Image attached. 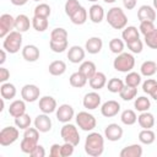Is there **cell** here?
I'll return each instance as SVG.
<instances>
[{"label":"cell","mask_w":157,"mask_h":157,"mask_svg":"<svg viewBox=\"0 0 157 157\" xmlns=\"http://www.w3.org/2000/svg\"><path fill=\"white\" fill-rule=\"evenodd\" d=\"M52 119L49 118L48 114L43 113L36 117L34 119V126L40 131V132H48L52 130Z\"/></svg>","instance_id":"9a60e30c"},{"label":"cell","mask_w":157,"mask_h":157,"mask_svg":"<svg viewBox=\"0 0 157 157\" xmlns=\"http://www.w3.org/2000/svg\"><path fill=\"white\" fill-rule=\"evenodd\" d=\"M70 20L74 25H83L87 21V10L83 6H81L74 15L70 16Z\"/></svg>","instance_id":"d6a6232c"},{"label":"cell","mask_w":157,"mask_h":157,"mask_svg":"<svg viewBox=\"0 0 157 157\" xmlns=\"http://www.w3.org/2000/svg\"><path fill=\"white\" fill-rule=\"evenodd\" d=\"M55 113H56V119H58L60 123H64V124H65V123H69V121L74 118V115H75L74 108H72L70 104H66V103L59 105V107L56 108Z\"/></svg>","instance_id":"8fae6325"},{"label":"cell","mask_w":157,"mask_h":157,"mask_svg":"<svg viewBox=\"0 0 157 157\" xmlns=\"http://www.w3.org/2000/svg\"><path fill=\"white\" fill-rule=\"evenodd\" d=\"M120 98L123 101H131L136 97L137 94V88L136 87H130V86H124V88L120 91Z\"/></svg>","instance_id":"7bdbcfd3"},{"label":"cell","mask_w":157,"mask_h":157,"mask_svg":"<svg viewBox=\"0 0 157 157\" xmlns=\"http://www.w3.org/2000/svg\"><path fill=\"white\" fill-rule=\"evenodd\" d=\"M49 155L52 157H61V145L59 144H53L49 151Z\"/></svg>","instance_id":"f5cc1de1"},{"label":"cell","mask_w":157,"mask_h":157,"mask_svg":"<svg viewBox=\"0 0 157 157\" xmlns=\"http://www.w3.org/2000/svg\"><path fill=\"white\" fill-rule=\"evenodd\" d=\"M113 66L117 71L120 72H130L135 66V58L130 53H120L113 61Z\"/></svg>","instance_id":"277c9868"},{"label":"cell","mask_w":157,"mask_h":157,"mask_svg":"<svg viewBox=\"0 0 157 157\" xmlns=\"http://www.w3.org/2000/svg\"><path fill=\"white\" fill-rule=\"evenodd\" d=\"M101 96L97 93V92H88L85 94L83 97V101H82V104L86 109L88 110H93V109H97L99 105H101Z\"/></svg>","instance_id":"4fadbf2b"},{"label":"cell","mask_w":157,"mask_h":157,"mask_svg":"<svg viewBox=\"0 0 157 157\" xmlns=\"http://www.w3.org/2000/svg\"><path fill=\"white\" fill-rule=\"evenodd\" d=\"M22 47V33L18 31H11L2 42V48L10 53V54H16L20 52Z\"/></svg>","instance_id":"3957f363"},{"label":"cell","mask_w":157,"mask_h":157,"mask_svg":"<svg viewBox=\"0 0 157 157\" xmlns=\"http://www.w3.org/2000/svg\"><path fill=\"white\" fill-rule=\"evenodd\" d=\"M67 40L66 42H49V47L54 53H63L67 49Z\"/></svg>","instance_id":"7dc6e473"},{"label":"cell","mask_w":157,"mask_h":157,"mask_svg":"<svg viewBox=\"0 0 157 157\" xmlns=\"http://www.w3.org/2000/svg\"><path fill=\"white\" fill-rule=\"evenodd\" d=\"M16 87L13 83L10 82H4L0 87V94L4 99H12L16 96Z\"/></svg>","instance_id":"f546056e"},{"label":"cell","mask_w":157,"mask_h":157,"mask_svg":"<svg viewBox=\"0 0 157 157\" xmlns=\"http://www.w3.org/2000/svg\"><path fill=\"white\" fill-rule=\"evenodd\" d=\"M123 5L126 10H132L136 6V0H123Z\"/></svg>","instance_id":"9f6ffc18"},{"label":"cell","mask_w":157,"mask_h":157,"mask_svg":"<svg viewBox=\"0 0 157 157\" xmlns=\"http://www.w3.org/2000/svg\"><path fill=\"white\" fill-rule=\"evenodd\" d=\"M125 86V82L118 77H113L108 81L107 83V87H108V91L112 92V93H120V91L124 88Z\"/></svg>","instance_id":"d590c367"},{"label":"cell","mask_w":157,"mask_h":157,"mask_svg":"<svg viewBox=\"0 0 157 157\" xmlns=\"http://www.w3.org/2000/svg\"><path fill=\"white\" fill-rule=\"evenodd\" d=\"M22 58L29 63L37 61L39 59V49L34 44H27L22 48Z\"/></svg>","instance_id":"ac0fdd59"},{"label":"cell","mask_w":157,"mask_h":157,"mask_svg":"<svg viewBox=\"0 0 157 157\" xmlns=\"http://www.w3.org/2000/svg\"><path fill=\"white\" fill-rule=\"evenodd\" d=\"M123 128L119 125V124H115V123H112V124H108L104 129V137L108 140V141H119L121 137H123Z\"/></svg>","instance_id":"30bf717a"},{"label":"cell","mask_w":157,"mask_h":157,"mask_svg":"<svg viewBox=\"0 0 157 157\" xmlns=\"http://www.w3.org/2000/svg\"><path fill=\"white\" fill-rule=\"evenodd\" d=\"M34 16H38V17H44V18H48L52 13V9L48 4H38L36 7H34Z\"/></svg>","instance_id":"ab89813d"},{"label":"cell","mask_w":157,"mask_h":157,"mask_svg":"<svg viewBox=\"0 0 157 157\" xmlns=\"http://www.w3.org/2000/svg\"><path fill=\"white\" fill-rule=\"evenodd\" d=\"M10 1H11V4L15 5V6H23L28 0H10Z\"/></svg>","instance_id":"6f0895ef"},{"label":"cell","mask_w":157,"mask_h":157,"mask_svg":"<svg viewBox=\"0 0 157 157\" xmlns=\"http://www.w3.org/2000/svg\"><path fill=\"white\" fill-rule=\"evenodd\" d=\"M39 94H40V90L36 85L27 83L21 88V97L26 102H29V103L36 102L39 98Z\"/></svg>","instance_id":"ba28073f"},{"label":"cell","mask_w":157,"mask_h":157,"mask_svg":"<svg viewBox=\"0 0 157 157\" xmlns=\"http://www.w3.org/2000/svg\"><path fill=\"white\" fill-rule=\"evenodd\" d=\"M137 18L140 22L142 21H155L156 20V10L153 6L150 5H142L137 10Z\"/></svg>","instance_id":"2e32d148"},{"label":"cell","mask_w":157,"mask_h":157,"mask_svg":"<svg viewBox=\"0 0 157 157\" xmlns=\"http://www.w3.org/2000/svg\"><path fill=\"white\" fill-rule=\"evenodd\" d=\"M9 78H10V71H9L6 67L1 66V67H0V82L4 83V82H6Z\"/></svg>","instance_id":"11a10c76"},{"label":"cell","mask_w":157,"mask_h":157,"mask_svg":"<svg viewBox=\"0 0 157 157\" xmlns=\"http://www.w3.org/2000/svg\"><path fill=\"white\" fill-rule=\"evenodd\" d=\"M155 28L156 27H155V25H153L152 21H142V22H140L139 31H140V33H142L144 36H146V34L151 33Z\"/></svg>","instance_id":"681fc988"},{"label":"cell","mask_w":157,"mask_h":157,"mask_svg":"<svg viewBox=\"0 0 157 157\" xmlns=\"http://www.w3.org/2000/svg\"><path fill=\"white\" fill-rule=\"evenodd\" d=\"M49 74L53 76H60L66 71V64L63 60H54L49 64Z\"/></svg>","instance_id":"f1b7e54d"},{"label":"cell","mask_w":157,"mask_h":157,"mask_svg":"<svg viewBox=\"0 0 157 157\" xmlns=\"http://www.w3.org/2000/svg\"><path fill=\"white\" fill-rule=\"evenodd\" d=\"M124 47H125L124 42L121 39H119V38H113V39L109 40V49H110L112 53H114L117 55L120 54V53H123Z\"/></svg>","instance_id":"ee69618b"},{"label":"cell","mask_w":157,"mask_h":157,"mask_svg":"<svg viewBox=\"0 0 157 157\" xmlns=\"http://www.w3.org/2000/svg\"><path fill=\"white\" fill-rule=\"evenodd\" d=\"M156 85H157V81H156V80H153V78H147V80L142 83V91H144L145 93L150 94L151 91L153 90V87H155Z\"/></svg>","instance_id":"f907efd6"},{"label":"cell","mask_w":157,"mask_h":157,"mask_svg":"<svg viewBox=\"0 0 157 157\" xmlns=\"http://www.w3.org/2000/svg\"><path fill=\"white\" fill-rule=\"evenodd\" d=\"M120 120L124 125H134L137 121V115L132 109H125L120 115Z\"/></svg>","instance_id":"836d02e7"},{"label":"cell","mask_w":157,"mask_h":157,"mask_svg":"<svg viewBox=\"0 0 157 157\" xmlns=\"http://www.w3.org/2000/svg\"><path fill=\"white\" fill-rule=\"evenodd\" d=\"M126 45H128V48L130 49V52H131V53H135V54L141 53L142 49H144V44H142V42H141L140 38H139V39H135V40H132V42L126 43Z\"/></svg>","instance_id":"c3c4849f"},{"label":"cell","mask_w":157,"mask_h":157,"mask_svg":"<svg viewBox=\"0 0 157 157\" xmlns=\"http://www.w3.org/2000/svg\"><path fill=\"white\" fill-rule=\"evenodd\" d=\"M88 83H90L91 88L94 90V91L102 90V88L107 85V76H105L103 72L97 71V72L88 80Z\"/></svg>","instance_id":"ffe728a7"},{"label":"cell","mask_w":157,"mask_h":157,"mask_svg":"<svg viewBox=\"0 0 157 157\" xmlns=\"http://www.w3.org/2000/svg\"><path fill=\"white\" fill-rule=\"evenodd\" d=\"M0 54H1V59H0V65H2V64H4L5 61H6V50H5V49H1Z\"/></svg>","instance_id":"680465c9"},{"label":"cell","mask_w":157,"mask_h":157,"mask_svg":"<svg viewBox=\"0 0 157 157\" xmlns=\"http://www.w3.org/2000/svg\"><path fill=\"white\" fill-rule=\"evenodd\" d=\"M134 107H135V109L139 110V112H147L148 108L151 107V102H150V99H148L147 97L140 96V97H137V98L135 99Z\"/></svg>","instance_id":"f35d334b"},{"label":"cell","mask_w":157,"mask_h":157,"mask_svg":"<svg viewBox=\"0 0 157 157\" xmlns=\"http://www.w3.org/2000/svg\"><path fill=\"white\" fill-rule=\"evenodd\" d=\"M26 101L23 99H16L13 101L10 107H9V114L12 117V118H16V117H20L22 114L26 113Z\"/></svg>","instance_id":"603a6c76"},{"label":"cell","mask_w":157,"mask_h":157,"mask_svg":"<svg viewBox=\"0 0 157 157\" xmlns=\"http://www.w3.org/2000/svg\"><path fill=\"white\" fill-rule=\"evenodd\" d=\"M145 44L151 49H157V28H155L151 33L144 36Z\"/></svg>","instance_id":"bcb514c9"},{"label":"cell","mask_w":157,"mask_h":157,"mask_svg":"<svg viewBox=\"0 0 157 157\" xmlns=\"http://www.w3.org/2000/svg\"><path fill=\"white\" fill-rule=\"evenodd\" d=\"M15 28V17L10 13H2L0 16V37L5 38Z\"/></svg>","instance_id":"9c48e42d"},{"label":"cell","mask_w":157,"mask_h":157,"mask_svg":"<svg viewBox=\"0 0 157 157\" xmlns=\"http://www.w3.org/2000/svg\"><path fill=\"white\" fill-rule=\"evenodd\" d=\"M52 42H66L67 40V31L61 27H56L50 32Z\"/></svg>","instance_id":"e575fe53"},{"label":"cell","mask_w":157,"mask_h":157,"mask_svg":"<svg viewBox=\"0 0 157 157\" xmlns=\"http://www.w3.org/2000/svg\"><path fill=\"white\" fill-rule=\"evenodd\" d=\"M87 1H91V2H96V1H98V0H87Z\"/></svg>","instance_id":"be15d7a7"},{"label":"cell","mask_w":157,"mask_h":157,"mask_svg":"<svg viewBox=\"0 0 157 157\" xmlns=\"http://www.w3.org/2000/svg\"><path fill=\"white\" fill-rule=\"evenodd\" d=\"M139 140L144 145H151L156 140V134L151 129H142L139 132Z\"/></svg>","instance_id":"1f68e13d"},{"label":"cell","mask_w":157,"mask_h":157,"mask_svg":"<svg viewBox=\"0 0 157 157\" xmlns=\"http://www.w3.org/2000/svg\"><path fill=\"white\" fill-rule=\"evenodd\" d=\"M76 124L83 131H92L97 125V120L88 112H78L76 115Z\"/></svg>","instance_id":"8992f818"},{"label":"cell","mask_w":157,"mask_h":157,"mask_svg":"<svg viewBox=\"0 0 157 157\" xmlns=\"http://www.w3.org/2000/svg\"><path fill=\"white\" fill-rule=\"evenodd\" d=\"M78 71L82 72L88 80L97 72V67H96V64L93 61H90V60H85L81 63L80 67H78Z\"/></svg>","instance_id":"4316f807"},{"label":"cell","mask_w":157,"mask_h":157,"mask_svg":"<svg viewBox=\"0 0 157 157\" xmlns=\"http://www.w3.org/2000/svg\"><path fill=\"white\" fill-rule=\"evenodd\" d=\"M87 80H88V78H87L82 72H80V71H76V72L71 74V76L69 77L70 85H71L72 87H76V88L83 87V86L87 83Z\"/></svg>","instance_id":"83f0119b"},{"label":"cell","mask_w":157,"mask_h":157,"mask_svg":"<svg viewBox=\"0 0 157 157\" xmlns=\"http://www.w3.org/2000/svg\"><path fill=\"white\" fill-rule=\"evenodd\" d=\"M60 135H61V139L64 140V142L72 144L74 146H77L80 144V134H78L77 128L74 124L65 123L60 130Z\"/></svg>","instance_id":"5b68a950"},{"label":"cell","mask_w":157,"mask_h":157,"mask_svg":"<svg viewBox=\"0 0 157 157\" xmlns=\"http://www.w3.org/2000/svg\"><path fill=\"white\" fill-rule=\"evenodd\" d=\"M103 48V42L99 37H91L85 43V49L90 54H98Z\"/></svg>","instance_id":"d6986e66"},{"label":"cell","mask_w":157,"mask_h":157,"mask_svg":"<svg viewBox=\"0 0 157 157\" xmlns=\"http://www.w3.org/2000/svg\"><path fill=\"white\" fill-rule=\"evenodd\" d=\"M31 123H32V120H31V117L28 115V114H22V115H20V117H16L15 118V125L18 128V129H21V130H26V129H28L29 126H31Z\"/></svg>","instance_id":"b9f144b4"},{"label":"cell","mask_w":157,"mask_h":157,"mask_svg":"<svg viewBox=\"0 0 157 157\" xmlns=\"http://www.w3.org/2000/svg\"><path fill=\"white\" fill-rule=\"evenodd\" d=\"M88 16H90V20L93 22V23H101L104 18V10L101 5L98 4H93L90 9H88Z\"/></svg>","instance_id":"44dd1931"},{"label":"cell","mask_w":157,"mask_h":157,"mask_svg":"<svg viewBox=\"0 0 157 157\" xmlns=\"http://www.w3.org/2000/svg\"><path fill=\"white\" fill-rule=\"evenodd\" d=\"M38 105H39V109L45 114L54 113L58 108L56 101L52 96H43L42 98H39V104Z\"/></svg>","instance_id":"5bb4252c"},{"label":"cell","mask_w":157,"mask_h":157,"mask_svg":"<svg viewBox=\"0 0 157 157\" xmlns=\"http://www.w3.org/2000/svg\"><path fill=\"white\" fill-rule=\"evenodd\" d=\"M119 112H120V104L117 101H114V99H110V101L104 102L102 104V107H101V113L105 118L115 117Z\"/></svg>","instance_id":"7c38bea8"},{"label":"cell","mask_w":157,"mask_h":157,"mask_svg":"<svg viewBox=\"0 0 157 157\" xmlns=\"http://www.w3.org/2000/svg\"><path fill=\"white\" fill-rule=\"evenodd\" d=\"M80 7H81V4L78 2V0H66L64 9H65V13L70 17V16L74 15Z\"/></svg>","instance_id":"f6af8a7d"},{"label":"cell","mask_w":157,"mask_h":157,"mask_svg":"<svg viewBox=\"0 0 157 157\" xmlns=\"http://www.w3.org/2000/svg\"><path fill=\"white\" fill-rule=\"evenodd\" d=\"M153 9L157 10V0H153Z\"/></svg>","instance_id":"6125c7cd"},{"label":"cell","mask_w":157,"mask_h":157,"mask_svg":"<svg viewBox=\"0 0 157 157\" xmlns=\"http://www.w3.org/2000/svg\"><path fill=\"white\" fill-rule=\"evenodd\" d=\"M32 1H40V0H32Z\"/></svg>","instance_id":"e7e4bbea"},{"label":"cell","mask_w":157,"mask_h":157,"mask_svg":"<svg viewBox=\"0 0 157 157\" xmlns=\"http://www.w3.org/2000/svg\"><path fill=\"white\" fill-rule=\"evenodd\" d=\"M32 25V21L28 18V16L23 15V13H20L15 17V29L23 33V32H27L29 29Z\"/></svg>","instance_id":"7402d4cb"},{"label":"cell","mask_w":157,"mask_h":157,"mask_svg":"<svg viewBox=\"0 0 157 157\" xmlns=\"http://www.w3.org/2000/svg\"><path fill=\"white\" fill-rule=\"evenodd\" d=\"M121 37H123L125 43H129V42H132V40L140 38V31L135 26H128L124 28Z\"/></svg>","instance_id":"484cf974"},{"label":"cell","mask_w":157,"mask_h":157,"mask_svg":"<svg viewBox=\"0 0 157 157\" xmlns=\"http://www.w3.org/2000/svg\"><path fill=\"white\" fill-rule=\"evenodd\" d=\"M150 96L155 99V101H157V85L153 87V90L151 91V93H150Z\"/></svg>","instance_id":"91938a15"},{"label":"cell","mask_w":157,"mask_h":157,"mask_svg":"<svg viewBox=\"0 0 157 157\" xmlns=\"http://www.w3.org/2000/svg\"><path fill=\"white\" fill-rule=\"evenodd\" d=\"M29 156H32V157H44L45 156V150L42 145H37L36 148L32 151V153Z\"/></svg>","instance_id":"db71d44e"},{"label":"cell","mask_w":157,"mask_h":157,"mask_svg":"<svg viewBox=\"0 0 157 157\" xmlns=\"http://www.w3.org/2000/svg\"><path fill=\"white\" fill-rule=\"evenodd\" d=\"M104 151V137L99 132H90L85 140V152L91 157H98Z\"/></svg>","instance_id":"6da1fadb"},{"label":"cell","mask_w":157,"mask_h":157,"mask_svg":"<svg viewBox=\"0 0 157 157\" xmlns=\"http://www.w3.org/2000/svg\"><path fill=\"white\" fill-rule=\"evenodd\" d=\"M140 71H141V75L146 76V77H150V76H153L157 71V64L152 60H146L141 64V67H140Z\"/></svg>","instance_id":"4dcf8cb0"},{"label":"cell","mask_w":157,"mask_h":157,"mask_svg":"<svg viewBox=\"0 0 157 157\" xmlns=\"http://www.w3.org/2000/svg\"><path fill=\"white\" fill-rule=\"evenodd\" d=\"M141 83V75L135 72V71H130L128 72V75L125 76V85L130 86V87H137Z\"/></svg>","instance_id":"60d3db41"},{"label":"cell","mask_w":157,"mask_h":157,"mask_svg":"<svg viewBox=\"0 0 157 157\" xmlns=\"http://www.w3.org/2000/svg\"><path fill=\"white\" fill-rule=\"evenodd\" d=\"M105 21L114 29H124L128 25V17L125 12L118 6H114L108 10L105 15Z\"/></svg>","instance_id":"7a4b0ae2"},{"label":"cell","mask_w":157,"mask_h":157,"mask_svg":"<svg viewBox=\"0 0 157 157\" xmlns=\"http://www.w3.org/2000/svg\"><path fill=\"white\" fill-rule=\"evenodd\" d=\"M74 148L75 146L69 142H64V145H61V157H69L74 153Z\"/></svg>","instance_id":"816d5d0a"},{"label":"cell","mask_w":157,"mask_h":157,"mask_svg":"<svg viewBox=\"0 0 157 157\" xmlns=\"http://www.w3.org/2000/svg\"><path fill=\"white\" fill-rule=\"evenodd\" d=\"M137 123L142 129H151L155 126V117L150 112H141L137 117Z\"/></svg>","instance_id":"d4e9b609"},{"label":"cell","mask_w":157,"mask_h":157,"mask_svg":"<svg viewBox=\"0 0 157 157\" xmlns=\"http://www.w3.org/2000/svg\"><path fill=\"white\" fill-rule=\"evenodd\" d=\"M104 2H107V4H113V2H115L117 0H103Z\"/></svg>","instance_id":"94428289"},{"label":"cell","mask_w":157,"mask_h":157,"mask_svg":"<svg viewBox=\"0 0 157 157\" xmlns=\"http://www.w3.org/2000/svg\"><path fill=\"white\" fill-rule=\"evenodd\" d=\"M49 26L48 18L44 17H38V16H33L32 18V27L37 31V32H44Z\"/></svg>","instance_id":"74e56055"},{"label":"cell","mask_w":157,"mask_h":157,"mask_svg":"<svg viewBox=\"0 0 157 157\" xmlns=\"http://www.w3.org/2000/svg\"><path fill=\"white\" fill-rule=\"evenodd\" d=\"M38 145V141L36 140H32V139H28V137H23L21 140V144H20V148L23 153H28L31 155L32 151L36 148V146Z\"/></svg>","instance_id":"8d00e7d4"},{"label":"cell","mask_w":157,"mask_h":157,"mask_svg":"<svg viewBox=\"0 0 157 157\" xmlns=\"http://www.w3.org/2000/svg\"><path fill=\"white\" fill-rule=\"evenodd\" d=\"M120 157H141L142 156V147L139 144H132L124 147L120 151Z\"/></svg>","instance_id":"cb8c5ba5"},{"label":"cell","mask_w":157,"mask_h":157,"mask_svg":"<svg viewBox=\"0 0 157 157\" xmlns=\"http://www.w3.org/2000/svg\"><path fill=\"white\" fill-rule=\"evenodd\" d=\"M67 59L72 64L82 63L85 59V49L80 45H72L67 52Z\"/></svg>","instance_id":"e0dca14e"},{"label":"cell","mask_w":157,"mask_h":157,"mask_svg":"<svg viewBox=\"0 0 157 157\" xmlns=\"http://www.w3.org/2000/svg\"><path fill=\"white\" fill-rule=\"evenodd\" d=\"M20 136V131H18V128L16 126H6L4 129H1L0 131V145L6 147V146H10L12 145L15 141H17Z\"/></svg>","instance_id":"52a82bcc"}]
</instances>
